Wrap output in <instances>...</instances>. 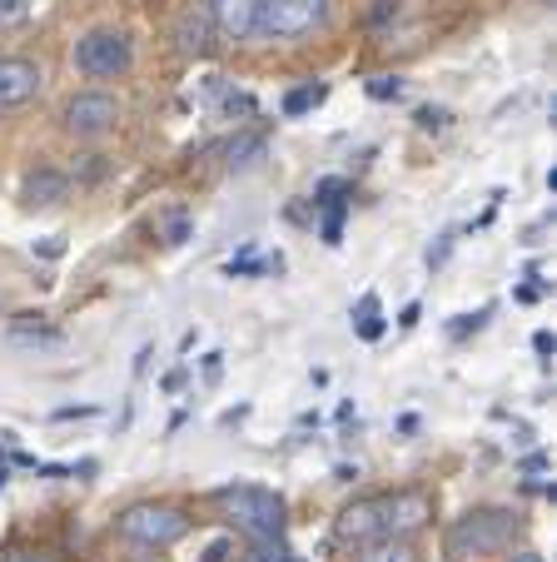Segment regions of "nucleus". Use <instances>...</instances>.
I'll list each match as a JSON object with an SVG mask.
<instances>
[{
	"mask_svg": "<svg viewBox=\"0 0 557 562\" xmlns=\"http://www.w3.org/2000/svg\"><path fill=\"white\" fill-rule=\"evenodd\" d=\"M428 518V498L423 493H383V498H358L338 513V542L364 548L374 538H409Z\"/></svg>",
	"mask_w": 557,
	"mask_h": 562,
	"instance_id": "1",
	"label": "nucleus"
},
{
	"mask_svg": "<svg viewBox=\"0 0 557 562\" xmlns=\"http://www.w3.org/2000/svg\"><path fill=\"white\" fill-rule=\"evenodd\" d=\"M513 532H517V518L508 508H474L448 528L443 548H448L453 562H478V558H493V552L513 548Z\"/></svg>",
	"mask_w": 557,
	"mask_h": 562,
	"instance_id": "2",
	"label": "nucleus"
},
{
	"mask_svg": "<svg viewBox=\"0 0 557 562\" xmlns=\"http://www.w3.org/2000/svg\"><path fill=\"white\" fill-rule=\"evenodd\" d=\"M220 503H224L230 522L244 532V538H274V532H285V498H279L274 488L239 483V488H224Z\"/></svg>",
	"mask_w": 557,
	"mask_h": 562,
	"instance_id": "3",
	"label": "nucleus"
},
{
	"mask_svg": "<svg viewBox=\"0 0 557 562\" xmlns=\"http://www.w3.org/2000/svg\"><path fill=\"white\" fill-rule=\"evenodd\" d=\"M135 65V45H130L125 31L115 25H100V31H85L75 41V70L90 75V80H115Z\"/></svg>",
	"mask_w": 557,
	"mask_h": 562,
	"instance_id": "4",
	"label": "nucleus"
},
{
	"mask_svg": "<svg viewBox=\"0 0 557 562\" xmlns=\"http://www.w3.org/2000/svg\"><path fill=\"white\" fill-rule=\"evenodd\" d=\"M328 21V0H259L254 5V35L264 41H294Z\"/></svg>",
	"mask_w": 557,
	"mask_h": 562,
	"instance_id": "5",
	"label": "nucleus"
},
{
	"mask_svg": "<svg viewBox=\"0 0 557 562\" xmlns=\"http://www.w3.org/2000/svg\"><path fill=\"white\" fill-rule=\"evenodd\" d=\"M115 528L120 538L140 542V548H169V542H179L190 532V518L179 508H169V503H135V508L120 513Z\"/></svg>",
	"mask_w": 557,
	"mask_h": 562,
	"instance_id": "6",
	"label": "nucleus"
},
{
	"mask_svg": "<svg viewBox=\"0 0 557 562\" xmlns=\"http://www.w3.org/2000/svg\"><path fill=\"white\" fill-rule=\"evenodd\" d=\"M115 120H120V100L105 95V90H80V95H70V105H65V130H70L75 139L110 135Z\"/></svg>",
	"mask_w": 557,
	"mask_h": 562,
	"instance_id": "7",
	"label": "nucleus"
},
{
	"mask_svg": "<svg viewBox=\"0 0 557 562\" xmlns=\"http://www.w3.org/2000/svg\"><path fill=\"white\" fill-rule=\"evenodd\" d=\"M41 65L25 60V55H0V115L5 110H21L41 95Z\"/></svg>",
	"mask_w": 557,
	"mask_h": 562,
	"instance_id": "8",
	"label": "nucleus"
},
{
	"mask_svg": "<svg viewBox=\"0 0 557 562\" xmlns=\"http://www.w3.org/2000/svg\"><path fill=\"white\" fill-rule=\"evenodd\" d=\"M175 41H179V50L185 55H210L214 41H220V31H214L210 11H185L175 21Z\"/></svg>",
	"mask_w": 557,
	"mask_h": 562,
	"instance_id": "9",
	"label": "nucleus"
},
{
	"mask_svg": "<svg viewBox=\"0 0 557 562\" xmlns=\"http://www.w3.org/2000/svg\"><path fill=\"white\" fill-rule=\"evenodd\" d=\"M25 204H35V210H51V204H60L65 194H70V180H65L60 170H35L25 175Z\"/></svg>",
	"mask_w": 557,
	"mask_h": 562,
	"instance_id": "10",
	"label": "nucleus"
},
{
	"mask_svg": "<svg viewBox=\"0 0 557 562\" xmlns=\"http://www.w3.org/2000/svg\"><path fill=\"white\" fill-rule=\"evenodd\" d=\"M413 558H419V552H413L409 538H374L358 552V562H413Z\"/></svg>",
	"mask_w": 557,
	"mask_h": 562,
	"instance_id": "11",
	"label": "nucleus"
},
{
	"mask_svg": "<svg viewBox=\"0 0 557 562\" xmlns=\"http://www.w3.org/2000/svg\"><path fill=\"white\" fill-rule=\"evenodd\" d=\"M354 334H358V339H368V344L383 334V314H379V299H374V294L358 299V308H354Z\"/></svg>",
	"mask_w": 557,
	"mask_h": 562,
	"instance_id": "12",
	"label": "nucleus"
},
{
	"mask_svg": "<svg viewBox=\"0 0 557 562\" xmlns=\"http://www.w3.org/2000/svg\"><path fill=\"white\" fill-rule=\"evenodd\" d=\"M324 95H328V90L314 86V80H309V86H294L285 95V115H309L314 105H324Z\"/></svg>",
	"mask_w": 557,
	"mask_h": 562,
	"instance_id": "13",
	"label": "nucleus"
},
{
	"mask_svg": "<svg viewBox=\"0 0 557 562\" xmlns=\"http://www.w3.org/2000/svg\"><path fill=\"white\" fill-rule=\"evenodd\" d=\"M244 562H294V552H289L285 538L274 532V538H249V558Z\"/></svg>",
	"mask_w": 557,
	"mask_h": 562,
	"instance_id": "14",
	"label": "nucleus"
},
{
	"mask_svg": "<svg viewBox=\"0 0 557 562\" xmlns=\"http://www.w3.org/2000/svg\"><path fill=\"white\" fill-rule=\"evenodd\" d=\"M264 155V135H244L230 145V170H249L254 159Z\"/></svg>",
	"mask_w": 557,
	"mask_h": 562,
	"instance_id": "15",
	"label": "nucleus"
},
{
	"mask_svg": "<svg viewBox=\"0 0 557 562\" xmlns=\"http://www.w3.org/2000/svg\"><path fill=\"white\" fill-rule=\"evenodd\" d=\"M399 90H403L399 75H379V80L368 86V95H374V100H399Z\"/></svg>",
	"mask_w": 557,
	"mask_h": 562,
	"instance_id": "16",
	"label": "nucleus"
},
{
	"mask_svg": "<svg viewBox=\"0 0 557 562\" xmlns=\"http://www.w3.org/2000/svg\"><path fill=\"white\" fill-rule=\"evenodd\" d=\"M338 239H344V204L328 210V220H324V245H338Z\"/></svg>",
	"mask_w": 557,
	"mask_h": 562,
	"instance_id": "17",
	"label": "nucleus"
},
{
	"mask_svg": "<svg viewBox=\"0 0 557 562\" xmlns=\"http://www.w3.org/2000/svg\"><path fill=\"white\" fill-rule=\"evenodd\" d=\"M165 234H169V245H185V239H190V220H185V214H175V220L165 224Z\"/></svg>",
	"mask_w": 557,
	"mask_h": 562,
	"instance_id": "18",
	"label": "nucleus"
},
{
	"mask_svg": "<svg viewBox=\"0 0 557 562\" xmlns=\"http://www.w3.org/2000/svg\"><path fill=\"white\" fill-rule=\"evenodd\" d=\"M419 130H448V110H419Z\"/></svg>",
	"mask_w": 557,
	"mask_h": 562,
	"instance_id": "19",
	"label": "nucleus"
},
{
	"mask_svg": "<svg viewBox=\"0 0 557 562\" xmlns=\"http://www.w3.org/2000/svg\"><path fill=\"white\" fill-rule=\"evenodd\" d=\"M448 249H453V234H443V245H438V249H428V269H438L443 259H448Z\"/></svg>",
	"mask_w": 557,
	"mask_h": 562,
	"instance_id": "20",
	"label": "nucleus"
},
{
	"mask_svg": "<svg viewBox=\"0 0 557 562\" xmlns=\"http://www.w3.org/2000/svg\"><path fill=\"white\" fill-rule=\"evenodd\" d=\"M15 15H25L21 0H0V21H15Z\"/></svg>",
	"mask_w": 557,
	"mask_h": 562,
	"instance_id": "21",
	"label": "nucleus"
},
{
	"mask_svg": "<svg viewBox=\"0 0 557 562\" xmlns=\"http://www.w3.org/2000/svg\"><path fill=\"white\" fill-rule=\"evenodd\" d=\"M230 558V542H210V548H204V562H224Z\"/></svg>",
	"mask_w": 557,
	"mask_h": 562,
	"instance_id": "22",
	"label": "nucleus"
},
{
	"mask_svg": "<svg viewBox=\"0 0 557 562\" xmlns=\"http://www.w3.org/2000/svg\"><path fill=\"white\" fill-rule=\"evenodd\" d=\"M533 349H537V353H553V334L543 329V334H537V339H533Z\"/></svg>",
	"mask_w": 557,
	"mask_h": 562,
	"instance_id": "23",
	"label": "nucleus"
},
{
	"mask_svg": "<svg viewBox=\"0 0 557 562\" xmlns=\"http://www.w3.org/2000/svg\"><path fill=\"white\" fill-rule=\"evenodd\" d=\"M5 562H45V558H41V552H11Z\"/></svg>",
	"mask_w": 557,
	"mask_h": 562,
	"instance_id": "24",
	"label": "nucleus"
},
{
	"mask_svg": "<svg viewBox=\"0 0 557 562\" xmlns=\"http://www.w3.org/2000/svg\"><path fill=\"white\" fill-rule=\"evenodd\" d=\"M513 562H543L537 552H513Z\"/></svg>",
	"mask_w": 557,
	"mask_h": 562,
	"instance_id": "25",
	"label": "nucleus"
}]
</instances>
